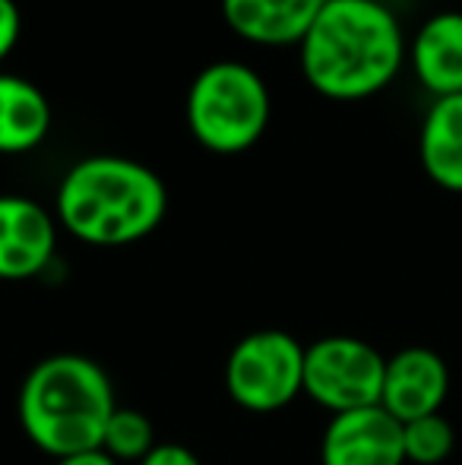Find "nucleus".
<instances>
[{"label": "nucleus", "instance_id": "nucleus-16", "mask_svg": "<svg viewBox=\"0 0 462 465\" xmlns=\"http://www.w3.org/2000/svg\"><path fill=\"white\" fill-rule=\"evenodd\" d=\"M19 32H23V19H19L16 0H0V61L16 48Z\"/></svg>", "mask_w": 462, "mask_h": 465}, {"label": "nucleus", "instance_id": "nucleus-15", "mask_svg": "<svg viewBox=\"0 0 462 465\" xmlns=\"http://www.w3.org/2000/svg\"><path fill=\"white\" fill-rule=\"evenodd\" d=\"M152 447H155L152 421L136 409H114L112 421H108V428H105L102 450H105L114 462H123V460L143 462Z\"/></svg>", "mask_w": 462, "mask_h": 465}, {"label": "nucleus", "instance_id": "nucleus-7", "mask_svg": "<svg viewBox=\"0 0 462 465\" xmlns=\"http://www.w3.org/2000/svg\"><path fill=\"white\" fill-rule=\"evenodd\" d=\"M323 465H406L402 421L383 405L339 411L329 418L320 443Z\"/></svg>", "mask_w": 462, "mask_h": 465}, {"label": "nucleus", "instance_id": "nucleus-14", "mask_svg": "<svg viewBox=\"0 0 462 465\" xmlns=\"http://www.w3.org/2000/svg\"><path fill=\"white\" fill-rule=\"evenodd\" d=\"M402 443H406V462L412 465H440L450 460L457 447L453 424L444 415H425L402 424Z\"/></svg>", "mask_w": 462, "mask_h": 465}, {"label": "nucleus", "instance_id": "nucleus-8", "mask_svg": "<svg viewBox=\"0 0 462 465\" xmlns=\"http://www.w3.org/2000/svg\"><path fill=\"white\" fill-rule=\"evenodd\" d=\"M447 392H450V371L434 349L412 345L387 358L380 405L396 421L408 424L415 418L437 415L447 402Z\"/></svg>", "mask_w": 462, "mask_h": 465}, {"label": "nucleus", "instance_id": "nucleus-4", "mask_svg": "<svg viewBox=\"0 0 462 465\" xmlns=\"http://www.w3.org/2000/svg\"><path fill=\"white\" fill-rule=\"evenodd\" d=\"M270 124V89L241 61L200 70L187 93V127L203 149L219 155L247 153Z\"/></svg>", "mask_w": 462, "mask_h": 465}, {"label": "nucleus", "instance_id": "nucleus-17", "mask_svg": "<svg viewBox=\"0 0 462 465\" xmlns=\"http://www.w3.org/2000/svg\"><path fill=\"white\" fill-rule=\"evenodd\" d=\"M140 465H200L197 453L181 443H155Z\"/></svg>", "mask_w": 462, "mask_h": 465}, {"label": "nucleus", "instance_id": "nucleus-2", "mask_svg": "<svg viewBox=\"0 0 462 465\" xmlns=\"http://www.w3.org/2000/svg\"><path fill=\"white\" fill-rule=\"evenodd\" d=\"M57 222L95 247H121L159 228L168 193L152 168L121 155H89L57 187Z\"/></svg>", "mask_w": 462, "mask_h": 465}, {"label": "nucleus", "instance_id": "nucleus-6", "mask_svg": "<svg viewBox=\"0 0 462 465\" xmlns=\"http://www.w3.org/2000/svg\"><path fill=\"white\" fill-rule=\"evenodd\" d=\"M387 358L355 336H327L304 349V392L327 411L380 405Z\"/></svg>", "mask_w": 462, "mask_h": 465}, {"label": "nucleus", "instance_id": "nucleus-13", "mask_svg": "<svg viewBox=\"0 0 462 465\" xmlns=\"http://www.w3.org/2000/svg\"><path fill=\"white\" fill-rule=\"evenodd\" d=\"M51 134L48 95L16 74H0V155L32 153Z\"/></svg>", "mask_w": 462, "mask_h": 465}, {"label": "nucleus", "instance_id": "nucleus-18", "mask_svg": "<svg viewBox=\"0 0 462 465\" xmlns=\"http://www.w3.org/2000/svg\"><path fill=\"white\" fill-rule=\"evenodd\" d=\"M57 465H117L105 450H89V453H76L67 460H57Z\"/></svg>", "mask_w": 462, "mask_h": 465}, {"label": "nucleus", "instance_id": "nucleus-3", "mask_svg": "<svg viewBox=\"0 0 462 465\" xmlns=\"http://www.w3.org/2000/svg\"><path fill=\"white\" fill-rule=\"evenodd\" d=\"M114 409L112 380L86 355L44 358L19 390L25 437L54 460L102 450Z\"/></svg>", "mask_w": 462, "mask_h": 465}, {"label": "nucleus", "instance_id": "nucleus-12", "mask_svg": "<svg viewBox=\"0 0 462 465\" xmlns=\"http://www.w3.org/2000/svg\"><path fill=\"white\" fill-rule=\"evenodd\" d=\"M418 159L434 184L462 193V95L431 102L421 121Z\"/></svg>", "mask_w": 462, "mask_h": 465}, {"label": "nucleus", "instance_id": "nucleus-1", "mask_svg": "<svg viewBox=\"0 0 462 465\" xmlns=\"http://www.w3.org/2000/svg\"><path fill=\"white\" fill-rule=\"evenodd\" d=\"M298 48L304 80L333 102L383 93L406 61L402 25L380 0H329Z\"/></svg>", "mask_w": 462, "mask_h": 465}, {"label": "nucleus", "instance_id": "nucleus-11", "mask_svg": "<svg viewBox=\"0 0 462 465\" xmlns=\"http://www.w3.org/2000/svg\"><path fill=\"white\" fill-rule=\"evenodd\" d=\"M408 61L418 83L434 98L462 95V13H434L415 32Z\"/></svg>", "mask_w": 462, "mask_h": 465}, {"label": "nucleus", "instance_id": "nucleus-5", "mask_svg": "<svg viewBox=\"0 0 462 465\" xmlns=\"http://www.w3.org/2000/svg\"><path fill=\"white\" fill-rule=\"evenodd\" d=\"M225 386L247 411H279L304 392V345L282 330H257L231 349Z\"/></svg>", "mask_w": 462, "mask_h": 465}, {"label": "nucleus", "instance_id": "nucleus-9", "mask_svg": "<svg viewBox=\"0 0 462 465\" xmlns=\"http://www.w3.org/2000/svg\"><path fill=\"white\" fill-rule=\"evenodd\" d=\"M57 225L42 203L29 196H0V279H32L51 263Z\"/></svg>", "mask_w": 462, "mask_h": 465}, {"label": "nucleus", "instance_id": "nucleus-10", "mask_svg": "<svg viewBox=\"0 0 462 465\" xmlns=\"http://www.w3.org/2000/svg\"><path fill=\"white\" fill-rule=\"evenodd\" d=\"M329 0H222L225 23L253 45H301Z\"/></svg>", "mask_w": 462, "mask_h": 465}]
</instances>
